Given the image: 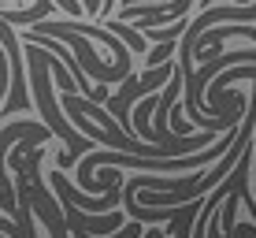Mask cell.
<instances>
[{"mask_svg": "<svg viewBox=\"0 0 256 238\" xmlns=\"http://www.w3.org/2000/svg\"><path fill=\"white\" fill-rule=\"evenodd\" d=\"M67 208V227L74 234H112V231H122V216L112 212V216H90V212H78L74 201H64Z\"/></svg>", "mask_w": 256, "mask_h": 238, "instance_id": "1", "label": "cell"}, {"mask_svg": "<svg viewBox=\"0 0 256 238\" xmlns=\"http://www.w3.org/2000/svg\"><path fill=\"white\" fill-rule=\"evenodd\" d=\"M171 45H174V38H167V41H160V49H152L148 52V60H141L145 67H160L167 56H171Z\"/></svg>", "mask_w": 256, "mask_h": 238, "instance_id": "2", "label": "cell"}, {"mask_svg": "<svg viewBox=\"0 0 256 238\" xmlns=\"http://www.w3.org/2000/svg\"><path fill=\"white\" fill-rule=\"evenodd\" d=\"M52 4H60L67 15H74V19H82V15H86V8L78 4V0H52Z\"/></svg>", "mask_w": 256, "mask_h": 238, "instance_id": "3", "label": "cell"}, {"mask_svg": "<svg viewBox=\"0 0 256 238\" xmlns=\"http://www.w3.org/2000/svg\"><path fill=\"white\" fill-rule=\"evenodd\" d=\"M0 231H8V234H15V223H8V219H0Z\"/></svg>", "mask_w": 256, "mask_h": 238, "instance_id": "4", "label": "cell"}, {"mask_svg": "<svg viewBox=\"0 0 256 238\" xmlns=\"http://www.w3.org/2000/svg\"><path fill=\"white\" fill-rule=\"evenodd\" d=\"M212 4V0H200V8H208ZM238 4H245V0H238Z\"/></svg>", "mask_w": 256, "mask_h": 238, "instance_id": "5", "label": "cell"}]
</instances>
